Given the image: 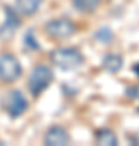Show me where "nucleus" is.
<instances>
[{
	"label": "nucleus",
	"mask_w": 139,
	"mask_h": 146,
	"mask_svg": "<svg viewBox=\"0 0 139 146\" xmlns=\"http://www.w3.org/2000/svg\"><path fill=\"white\" fill-rule=\"evenodd\" d=\"M52 63L60 70H76L84 62L82 54L76 47H58L50 54Z\"/></svg>",
	"instance_id": "obj_1"
},
{
	"label": "nucleus",
	"mask_w": 139,
	"mask_h": 146,
	"mask_svg": "<svg viewBox=\"0 0 139 146\" xmlns=\"http://www.w3.org/2000/svg\"><path fill=\"white\" fill-rule=\"evenodd\" d=\"M52 80H53V73H52L50 67H47V65H36L34 70L31 72V75H29L28 88H29V91L34 96H39L44 89L49 88Z\"/></svg>",
	"instance_id": "obj_2"
},
{
	"label": "nucleus",
	"mask_w": 139,
	"mask_h": 146,
	"mask_svg": "<svg viewBox=\"0 0 139 146\" xmlns=\"http://www.w3.org/2000/svg\"><path fill=\"white\" fill-rule=\"evenodd\" d=\"M21 73H23L21 63L15 55H11L10 52L0 54V81L13 83L21 76Z\"/></svg>",
	"instance_id": "obj_3"
},
{
	"label": "nucleus",
	"mask_w": 139,
	"mask_h": 146,
	"mask_svg": "<svg viewBox=\"0 0 139 146\" xmlns=\"http://www.w3.org/2000/svg\"><path fill=\"white\" fill-rule=\"evenodd\" d=\"M45 31L53 39H67L76 33V25L68 18H55L45 25Z\"/></svg>",
	"instance_id": "obj_4"
},
{
	"label": "nucleus",
	"mask_w": 139,
	"mask_h": 146,
	"mask_svg": "<svg viewBox=\"0 0 139 146\" xmlns=\"http://www.w3.org/2000/svg\"><path fill=\"white\" fill-rule=\"evenodd\" d=\"M3 109L7 110V114L16 119V117H20L26 112L28 109V101L26 98L21 94V91L18 89H11L10 93L5 96V99H3Z\"/></svg>",
	"instance_id": "obj_5"
},
{
	"label": "nucleus",
	"mask_w": 139,
	"mask_h": 146,
	"mask_svg": "<svg viewBox=\"0 0 139 146\" xmlns=\"http://www.w3.org/2000/svg\"><path fill=\"white\" fill-rule=\"evenodd\" d=\"M5 21H3V25L0 26V37L2 39H10L15 31L18 29V26L21 25L20 18H18V11L16 10H11L10 7H7L5 8Z\"/></svg>",
	"instance_id": "obj_6"
},
{
	"label": "nucleus",
	"mask_w": 139,
	"mask_h": 146,
	"mask_svg": "<svg viewBox=\"0 0 139 146\" xmlns=\"http://www.w3.org/2000/svg\"><path fill=\"white\" fill-rule=\"evenodd\" d=\"M44 143L47 146H65L70 143V136H68L67 130L63 127L53 125L49 128V131L45 133V138H44Z\"/></svg>",
	"instance_id": "obj_7"
},
{
	"label": "nucleus",
	"mask_w": 139,
	"mask_h": 146,
	"mask_svg": "<svg viewBox=\"0 0 139 146\" xmlns=\"http://www.w3.org/2000/svg\"><path fill=\"white\" fill-rule=\"evenodd\" d=\"M42 5V0H15V10L23 16H32Z\"/></svg>",
	"instance_id": "obj_8"
},
{
	"label": "nucleus",
	"mask_w": 139,
	"mask_h": 146,
	"mask_svg": "<svg viewBox=\"0 0 139 146\" xmlns=\"http://www.w3.org/2000/svg\"><path fill=\"white\" fill-rule=\"evenodd\" d=\"M102 67L107 70L108 73H117L120 68L123 67V57L118 54H107L103 57Z\"/></svg>",
	"instance_id": "obj_9"
},
{
	"label": "nucleus",
	"mask_w": 139,
	"mask_h": 146,
	"mask_svg": "<svg viewBox=\"0 0 139 146\" xmlns=\"http://www.w3.org/2000/svg\"><path fill=\"white\" fill-rule=\"evenodd\" d=\"M96 141H97L99 145H102V146H117V145H118L117 136L113 135V131H110V130H100V131H97V135H96Z\"/></svg>",
	"instance_id": "obj_10"
},
{
	"label": "nucleus",
	"mask_w": 139,
	"mask_h": 146,
	"mask_svg": "<svg viewBox=\"0 0 139 146\" xmlns=\"http://www.w3.org/2000/svg\"><path fill=\"white\" fill-rule=\"evenodd\" d=\"M94 37H96L99 42H102V44H108V42H112V39H113V33L110 31L108 28L103 26V28H100L99 31H96Z\"/></svg>",
	"instance_id": "obj_11"
},
{
	"label": "nucleus",
	"mask_w": 139,
	"mask_h": 146,
	"mask_svg": "<svg viewBox=\"0 0 139 146\" xmlns=\"http://www.w3.org/2000/svg\"><path fill=\"white\" fill-rule=\"evenodd\" d=\"M99 3H100V0H79L74 7L79 11H92V10H96V7Z\"/></svg>",
	"instance_id": "obj_12"
},
{
	"label": "nucleus",
	"mask_w": 139,
	"mask_h": 146,
	"mask_svg": "<svg viewBox=\"0 0 139 146\" xmlns=\"http://www.w3.org/2000/svg\"><path fill=\"white\" fill-rule=\"evenodd\" d=\"M26 44H28V47H31V49H37V47H39L36 42H34V36H32L31 31L26 34Z\"/></svg>",
	"instance_id": "obj_13"
},
{
	"label": "nucleus",
	"mask_w": 139,
	"mask_h": 146,
	"mask_svg": "<svg viewBox=\"0 0 139 146\" xmlns=\"http://www.w3.org/2000/svg\"><path fill=\"white\" fill-rule=\"evenodd\" d=\"M133 72H134V73H136V75H138V76H139V63H138V65H134V67H133Z\"/></svg>",
	"instance_id": "obj_14"
},
{
	"label": "nucleus",
	"mask_w": 139,
	"mask_h": 146,
	"mask_svg": "<svg viewBox=\"0 0 139 146\" xmlns=\"http://www.w3.org/2000/svg\"><path fill=\"white\" fill-rule=\"evenodd\" d=\"M78 2H79V0H73V5H76Z\"/></svg>",
	"instance_id": "obj_15"
},
{
	"label": "nucleus",
	"mask_w": 139,
	"mask_h": 146,
	"mask_svg": "<svg viewBox=\"0 0 139 146\" xmlns=\"http://www.w3.org/2000/svg\"><path fill=\"white\" fill-rule=\"evenodd\" d=\"M138 110H139V109H138Z\"/></svg>",
	"instance_id": "obj_16"
}]
</instances>
